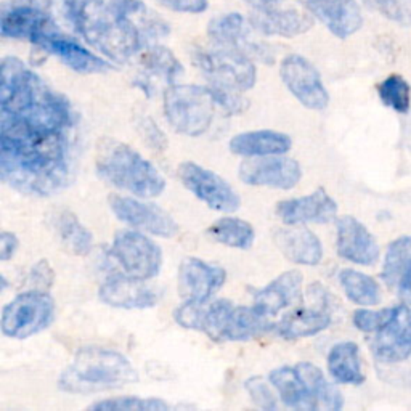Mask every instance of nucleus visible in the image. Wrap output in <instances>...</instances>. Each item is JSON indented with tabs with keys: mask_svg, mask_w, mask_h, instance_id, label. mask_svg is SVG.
I'll use <instances>...</instances> for the list:
<instances>
[{
	"mask_svg": "<svg viewBox=\"0 0 411 411\" xmlns=\"http://www.w3.org/2000/svg\"><path fill=\"white\" fill-rule=\"evenodd\" d=\"M63 15L87 45L117 64L169 34L167 23L142 0H64Z\"/></svg>",
	"mask_w": 411,
	"mask_h": 411,
	"instance_id": "1",
	"label": "nucleus"
},
{
	"mask_svg": "<svg viewBox=\"0 0 411 411\" xmlns=\"http://www.w3.org/2000/svg\"><path fill=\"white\" fill-rule=\"evenodd\" d=\"M74 126L71 103L52 89L20 58L0 63V129L32 133L69 132Z\"/></svg>",
	"mask_w": 411,
	"mask_h": 411,
	"instance_id": "2",
	"label": "nucleus"
},
{
	"mask_svg": "<svg viewBox=\"0 0 411 411\" xmlns=\"http://www.w3.org/2000/svg\"><path fill=\"white\" fill-rule=\"evenodd\" d=\"M69 153V132L0 135V177L25 195H55L71 180Z\"/></svg>",
	"mask_w": 411,
	"mask_h": 411,
	"instance_id": "3",
	"label": "nucleus"
},
{
	"mask_svg": "<svg viewBox=\"0 0 411 411\" xmlns=\"http://www.w3.org/2000/svg\"><path fill=\"white\" fill-rule=\"evenodd\" d=\"M138 381V371L121 352L85 345L58 378V389L78 395L108 392L131 386Z\"/></svg>",
	"mask_w": 411,
	"mask_h": 411,
	"instance_id": "4",
	"label": "nucleus"
},
{
	"mask_svg": "<svg viewBox=\"0 0 411 411\" xmlns=\"http://www.w3.org/2000/svg\"><path fill=\"white\" fill-rule=\"evenodd\" d=\"M97 175L105 184L132 196L151 199L162 195L166 179L155 164L131 145L114 138H102L97 145Z\"/></svg>",
	"mask_w": 411,
	"mask_h": 411,
	"instance_id": "5",
	"label": "nucleus"
},
{
	"mask_svg": "<svg viewBox=\"0 0 411 411\" xmlns=\"http://www.w3.org/2000/svg\"><path fill=\"white\" fill-rule=\"evenodd\" d=\"M219 109L210 87L174 84L162 92V113L167 124L185 137H201L209 131Z\"/></svg>",
	"mask_w": 411,
	"mask_h": 411,
	"instance_id": "6",
	"label": "nucleus"
},
{
	"mask_svg": "<svg viewBox=\"0 0 411 411\" xmlns=\"http://www.w3.org/2000/svg\"><path fill=\"white\" fill-rule=\"evenodd\" d=\"M191 61L204 76L208 85L246 93L257 82L256 61L239 52L215 45L210 49L196 47L191 52Z\"/></svg>",
	"mask_w": 411,
	"mask_h": 411,
	"instance_id": "7",
	"label": "nucleus"
},
{
	"mask_svg": "<svg viewBox=\"0 0 411 411\" xmlns=\"http://www.w3.org/2000/svg\"><path fill=\"white\" fill-rule=\"evenodd\" d=\"M56 304L49 291L28 290L5 305L0 331L10 339H28L45 331L55 320Z\"/></svg>",
	"mask_w": 411,
	"mask_h": 411,
	"instance_id": "8",
	"label": "nucleus"
},
{
	"mask_svg": "<svg viewBox=\"0 0 411 411\" xmlns=\"http://www.w3.org/2000/svg\"><path fill=\"white\" fill-rule=\"evenodd\" d=\"M109 254L127 275L138 280H155L162 267V249L151 234L127 228L119 230L111 243Z\"/></svg>",
	"mask_w": 411,
	"mask_h": 411,
	"instance_id": "9",
	"label": "nucleus"
},
{
	"mask_svg": "<svg viewBox=\"0 0 411 411\" xmlns=\"http://www.w3.org/2000/svg\"><path fill=\"white\" fill-rule=\"evenodd\" d=\"M56 29L55 18L39 0H10L0 8V34L5 39L26 40L36 47Z\"/></svg>",
	"mask_w": 411,
	"mask_h": 411,
	"instance_id": "10",
	"label": "nucleus"
},
{
	"mask_svg": "<svg viewBox=\"0 0 411 411\" xmlns=\"http://www.w3.org/2000/svg\"><path fill=\"white\" fill-rule=\"evenodd\" d=\"M108 206L117 220L151 237L170 239L180 233V225L174 217L161 206L150 203L145 198L113 193L108 196Z\"/></svg>",
	"mask_w": 411,
	"mask_h": 411,
	"instance_id": "11",
	"label": "nucleus"
},
{
	"mask_svg": "<svg viewBox=\"0 0 411 411\" xmlns=\"http://www.w3.org/2000/svg\"><path fill=\"white\" fill-rule=\"evenodd\" d=\"M252 32L256 31L249 25V20L239 13L220 15L208 26V37L213 45L239 52L256 63L273 64L277 49L262 40H256Z\"/></svg>",
	"mask_w": 411,
	"mask_h": 411,
	"instance_id": "12",
	"label": "nucleus"
},
{
	"mask_svg": "<svg viewBox=\"0 0 411 411\" xmlns=\"http://www.w3.org/2000/svg\"><path fill=\"white\" fill-rule=\"evenodd\" d=\"M177 175L181 185L209 209L222 214H233L242 206V198L237 190L222 175L203 167L201 164L193 161L181 162Z\"/></svg>",
	"mask_w": 411,
	"mask_h": 411,
	"instance_id": "13",
	"label": "nucleus"
},
{
	"mask_svg": "<svg viewBox=\"0 0 411 411\" xmlns=\"http://www.w3.org/2000/svg\"><path fill=\"white\" fill-rule=\"evenodd\" d=\"M309 294L312 297V305L305 307L304 304L296 305L283 314L280 321L275 323V333L287 340H299L312 338L325 331L331 325L330 294L318 283L309 287Z\"/></svg>",
	"mask_w": 411,
	"mask_h": 411,
	"instance_id": "14",
	"label": "nucleus"
},
{
	"mask_svg": "<svg viewBox=\"0 0 411 411\" xmlns=\"http://www.w3.org/2000/svg\"><path fill=\"white\" fill-rule=\"evenodd\" d=\"M280 78L304 108L323 111L330 105V93L312 61L297 54L286 55L280 63Z\"/></svg>",
	"mask_w": 411,
	"mask_h": 411,
	"instance_id": "15",
	"label": "nucleus"
},
{
	"mask_svg": "<svg viewBox=\"0 0 411 411\" xmlns=\"http://www.w3.org/2000/svg\"><path fill=\"white\" fill-rule=\"evenodd\" d=\"M238 175L239 180L249 186L292 190L302 179V167L294 157L286 155L244 157L239 164Z\"/></svg>",
	"mask_w": 411,
	"mask_h": 411,
	"instance_id": "16",
	"label": "nucleus"
},
{
	"mask_svg": "<svg viewBox=\"0 0 411 411\" xmlns=\"http://www.w3.org/2000/svg\"><path fill=\"white\" fill-rule=\"evenodd\" d=\"M369 349L373 357L384 365H397L411 357V307L395 305L392 318L371 334Z\"/></svg>",
	"mask_w": 411,
	"mask_h": 411,
	"instance_id": "17",
	"label": "nucleus"
},
{
	"mask_svg": "<svg viewBox=\"0 0 411 411\" xmlns=\"http://www.w3.org/2000/svg\"><path fill=\"white\" fill-rule=\"evenodd\" d=\"M34 49L44 55L56 56L69 69L79 74H102L114 68L113 63L93 54L85 45H82L78 39L61 32V29H56V31L44 37Z\"/></svg>",
	"mask_w": 411,
	"mask_h": 411,
	"instance_id": "18",
	"label": "nucleus"
},
{
	"mask_svg": "<svg viewBox=\"0 0 411 411\" xmlns=\"http://www.w3.org/2000/svg\"><path fill=\"white\" fill-rule=\"evenodd\" d=\"M338 203L323 186L310 195L283 199L275 206V214L283 225H325L338 219Z\"/></svg>",
	"mask_w": 411,
	"mask_h": 411,
	"instance_id": "19",
	"label": "nucleus"
},
{
	"mask_svg": "<svg viewBox=\"0 0 411 411\" xmlns=\"http://www.w3.org/2000/svg\"><path fill=\"white\" fill-rule=\"evenodd\" d=\"M227 281L225 268L188 256L180 262L177 272V291L184 301L208 302Z\"/></svg>",
	"mask_w": 411,
	"mask_h": 411,
	"instance_id": "20",
	"label": "nucleus"
},
{
	"mask_svg": "<svg viewBox=\"0 0 411 411\" xmlns=\"http://www.w3.org/2000/svg\"><path fill=\"white\" fill-rule=\"evenodd\" d=\"M137 85L146 95H155L157 90L177 84V79L184 76V66L177 56L161 44H151L138 56Z\"/></svg>",
	"mask_w": 411,
	"mask_h": 411,
	"instance_id": "21",
	"label": "nucleus"
},
{
	"mask_svg": "<svg viewBox=\"0 0 411 411\" xmlns=\"http://www.w3.org/2000/svg\"><path fill=\"white\" fill-rule=\"evenodd\" d=\"M336 251L340 259L362 267H373L381 257L374 234L354 215L336 219Z\"/></svg>",
	"mask_w": 411,
	"mask_h": 411,
	"instance_id": "22",
	"label": "nucleus"
},
{
	"mask_svg": "<svg viewBox=\"0 0 411 411\" xmlns=\"http://www.w3.org/2000/svg\"><path fill=\"white\" fill-rule=\"evenodd\" d=\"M98 299L105 305L122 310H143L155 307L160 301L156 290L146 280L127 273H113L98 287Z\"/></svg>",
	"mask_w": 411,
	"mask_h": 411,
	"instance_id": "23",
	"label": "nucleus"
},
{
	"mask_svg": "<svg viewBox=\"0 0 411 411\" xmlns=\"http://www.w3.org/2000/svg\"><path fill=\"white\" fill-rule=\"evenodd\" d=\"M304 275L299 270H287L270 281L267 286L261 287L252 296V305L259 312L273 320L281 312L304 304Z\"/></svg>",
	"mask_w": 411,
	"mask_h": 411,
	"instance_id": "24",
	"label": "nucleus"
},
{
	"mask_svg": "<svg viewBox=\"0 0 411 411\" xmlns=\"http://www.w3.org/2000/svg\"><path fill=\"white\" fill-rule=\"evenodd\" d=\"M297 2L339 39L354 36L363 25L362 10L357 0H297Z\"/></svg>",
	"mask_w": 411,
	"mask_h": 411,
	"instance_id": "25",
	"label": "nucleus"
},
{
	"mask_svg": "<svg viewBox=\"0 0 411 411\" xmlns=\"http://www.w3.org/2000/svg\"><path fill=\"white\" fill-rule=\"evenodd\" d=\"M273 243L286 261L296 266L315 267L321 263L325 251L318 234L307 225H285L273 233Z\"/></svg>",
	"mask_w": 411,
	"mask_h": 411,
	"instance_id": "26",
	"label": "nucleus"
},
{
	"mask_svg": "<svg viewBox=\"0 0 411 411\" xmlns=\"http://www.w3.org/2000/svg\"><path fill=\"white\" fill-rule=\"evenodd\" d=\"M249 25L261 36L291 39L305 34L314 26V16L296 8L280 7L268 11H251Z\"/></svg>",
	"mask_w": 411,
	"mask_h": 411,
	"instance_id": "27",
	"label": "nucleus"
},
{
	"mask_svg": "<svg viewBox=\"0 0 411 411\" xmlns=\"http://www.w3.org/2000/svg\"><path fill=\"white\" fill-rule=\"evenodd\" d=\"M292 148V138L285 132L249 131L237 133L228 142V150L239 157H261L272 155H286Z\"/></svg>",
	"mask_w": 411,
	"mask_h": 411,
	"instance_id": "28",
	"label": "nucleus"
},
{
	"mask_svg": "<svg viewBox=\"0 0 411 411\" xmlns=\"http://www.w3.org/2000/svg\"><path fill=\"white\" fill-rule=\"evenodd\" d=\"M296 371L307 392L310 411H338L344 407V397L325 373L314 363L299 362Z\"/></svg>",
	"mask_w": 411,
	"mask_h": 411,
	"instance_id": "29",
	"label": "nucleus"
},
{
	"mask_svg": "<svg viewBox=\"0 0 411 411\" xmlns=\"http://www.w3.org/2000/svg\"><path fill=\"white\" fill-rule=\"evenodd\" d=\"M275 331L273 320L263 316L254 305H233L228 315L224 342H242V340L257 339Z\"/></svg>",
	"mask_w": 411,
	"mask_h": 411,
	"instance_id": "30",
	"label": "nucleus"
},
{
	"mask_svg": "<svg viewBox=\"0 0 411 411\" xmlns=\"http://www.w3.org/2000/svg\"><path fill=\"white\" fill-rule=\"evenodd\" d=\"M326 367L336 384L362 386L367 379L362 369L360 347L352 340H342L333 345L328 352Z\"/></svg>",
	"mask_w": 411,
	"mask_h": 411,
	"instance_id": "31",
	"label": "nucleus"
},
{
	"mask_svg": "<svg viewBox=\"0 0 411 411\" xmlns=\"http://www.w3.org/2000/svg\"><path fill=\"white\" fill-rule=\"evenodd\" d=\"M54 228L63 248H66L71 254L79 257L90 254L93 234L71 210L63 209L54 214Z\"/></svg>",
	"mask_w": 411,
	"mask_h": 411,
	"instance_id": "32",
	"label": "nucleus"
},
{
	"mask_svg": "<svg viewBox=\"0 0 411 411\" xmlns=\"http://www.w3.org/2000/svg\"><path fill=\"white\" fill-rule=\"evenodd\" d=\"M209 238L227 248L248 251L256 242V230L248 220L234 215H224L208 228Z\"/></svg>",
	"mask_w": 411,
	"mask_h": 411,
	"instance_id": "33",
	"label": "nucleus"
},
{
	"mask_svg": "<svg viewBox=\"0 0 411 411\" xmlns=\"http://www.w3.org/2000/svg\"><path fill=\"white\" fill-rule=\"evenodd\" d=\"M339 283L345 297L360 307H373L381 302V286L371 275L354 268H342L339 272Z\"/></svg>",
	"mask_w": 411,
	"mask_h": 411,
	"instance_id": "34",
	"label": "nucleus"
},
{
	"mask_svg": "<svg viewBox=\"0 0 411 411\" xmlns=\"http://www.w3.org/2000/svg\"><path fill=\"white\" fill-rule=\"evenodd\" d=\"M270 383L278 392L281 403L292 410H310V402L296 367H280L268 374Z\"/></svg>",
	"mask_w": 411,
	"mask_h": 411,
	"instance_id": "35",
	"label": "nucleus"
},
{
	"mask_svg": "<svg viewBox=\"0 0 411 411\" xmlns=\"http://www.w3.org/2000/svg\"><path fill=\"white\" fill-rule=\"evenodd\" d=\"M411 259V237H398L389 243L383 261L381 280L389 290H397L405 267Z\"/></svg>",
	"mask_w": 411,
	"mask_h": 411,
	"instance_id": "36",
	"label": "nucleus"
},
{
	"mask_svg": "<svg viewBox=\"0 0 411 411\" xmlns=\"http://www.w3.org/2000/svg\"><path fill=\"white\" fill-rule=\"evenodd\" d=\"M378 95L384 107L398 114H408L411 108V89L400 74H391L378 85Z\"/></svg>",
	"mask_w": 411,
	"mask_h": 411,
	"instance_id": "37",
	"label": "nucleus"
},
{
	"mask_svg": "<svg viewBox=\"0 0 411 411\" xmlns=\"http://www.w3.org/2000/svg\"><path fill=\"white\" fill-rule=\"evenodd\" d=\"M170 408L167 402L155 397H113L98 400L90 405L89 410L95 411H166Z\"/></svg>",
	"mask_w": 411,
	"mask_h": 411,
	"instance_id": "38",
	"label": "nucleus"
},
{
	"mask_svg": "<svg viewBox=\"0 0 411 411\" xmlns=\"http://www.w3.org/2000/svg\"><path fill=\"white\" fill-rule=\"evenodd\" d=\"M244 389L249 393L251 400L262 410H277L280 408V397L278 392L275 391L273 384L270 379L262 378V376H252L246 379Z\"/></svg>",
	"mask_w": 411,
	"mask_h": 411,
	"instance_id": "39",
	"label": "nucleus"
},
{
	"mask_svg": "<svg viewBox=\"0 0 411 411\" xmlns=\"http://www.w3.org/2000/svg\"><path fill=\"white\" fill-rule=\"evenodd\" d=\"M362 2L387 20L402 26L411 25V0H362Z\"/></svg>",
	"mask_w": 411,
	"mask_h": 411,
	"instance_id": "40",
	"label": "nucleus"
},
{
	"mask_svg": "<svg viewBox=\"0 0 411 411\" xmlns=\"http://www.w3.org/2000/svg\"><path fill=\"white\" fill-rule=\"evenodd\" d=\"M393 310H395V307H384L379 310L357 309L354 315H352V323H354V326L358 331L365 334H374L392 318Z\"/></svg>",
	"mask_w": 411,
	"mask_h": 411,
	"instance_id": "41",
	"label": "nucleus"
},
{
	"mask_svg": "<svg viewBox=\"0 0 411 411\" xmlns=\"http://www.w3.org/2000/svg\"><path fill=\"white\" fill-rule=\"evenodd\" d=\"M208 302H198V301H184L179 307L174 310V320L179 326L185 328V330L198 331L201 330L204 309Z\"/></svg>",
	"mask_w": 411,
	"mask_h": 411,
	"instance_id": "42",
	"label": "nucleus"
},
{
	"mask_svg": "<svg viewBox=\"0 0 411 411\" xmlns=\"http://www.w3.org/2000/svg\"><path fill=\"white\" fill-rule=\"evenodd\" d=\"M28 281L32 290L50 291V287L54 286V281H55L54 268H52L50 263L45 259L39 261L37 263H34L31 272H29Z\"/></svg>",
	"mask_w": 411,
	"mask_h": 411,
	"instance_id": "43",
	"label": "nucleus"
},
{
	"mask_svg": "<svg viewBox=\"0 0 411 411\" xmlns=\"http://www.w3.org/2000/svg\"><path fill=\"white\" fill-rule=\"evenodd\" d=\"M156 2L175 13L198 15L209 7V0H156Z\"/></svg>",
	"mask_w": 411,
	"mask_h": 411,
	"instance_id": "44",
	"label": "nucleus"
},
{
	"mask_svg": "<svg viewBox=\"0 0 411 411\" xmlns=\"http://www.w3.org/2000/svg\"><path fill=\"white\" fill-rule=\"evenodd\" d=\"M18 248H20L18 237L7 230L2 232V234H0V259L4 262L10 261L11 257L16 254Z\"/></svg>",
	"mask_w": 411,
	"mask_h": 411,
	"instance_id": "45",
	"label": "nucleus"
},
{
	"mask_svg": "<svg viewBox=\"0 0 411 411\" xmlns=\"http://www.w3.org/2000/svg\"><path fill=\"white\" fill-rule=\"evenodd\" d=\"M142 131L150 133V137H146V142H148L151 148L161 150V148H164V146H166V137H164V133L160 131V129H157V126L151 119H146L143 122Z\"/></svg>",
	"mask_w": 411,
	"mask_h": 411,
	"instance_id": "46",
	"label": "nucleus"
},
{
	"mask_svg": "<svg viewBox=\"0 0 411 411\" xmlns=\"http://www.w3.org/2000/svg\"><path fill=\"white\" fill-rule=\"evenodd\" d=\"M395 291L398 297L402 299L403 304L411 305V259L407 263V267H405V272L402 275L400 281H398V286Z\"/></svg>",
	"mask_w": 411,
	"mask_h": 411,
	"instance_id": "47",
	"label": "nucleus"
},
{
	"mask_svg": "<svg viewBox=\"0 0 411 411\" xmlns=\"http://www.w3.org/2000/svg\"><path fill=\"white\" fill-rule=\"evenodd\" d=\"M243 2L249 5L252 11H268L285 5V0H243Z\"/></svg>",
	"mask_w": 411,
	"mask_h": 411,
	"instance_id": "48",
	"label": "nucleus"
}]
</instances>
